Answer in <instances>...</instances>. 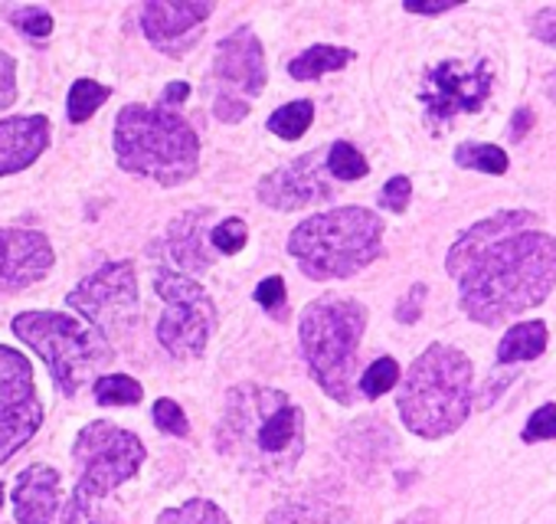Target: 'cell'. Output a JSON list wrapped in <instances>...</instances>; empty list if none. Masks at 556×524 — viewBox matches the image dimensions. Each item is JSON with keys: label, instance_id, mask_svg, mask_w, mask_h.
I'll return each mask as SVG.
<instances>
[{"label": "cell", "instance_id": "cell-37", "mask_svg": "<svg viewBox=\"0 0 556 524\" xmlns=\"http://www.w3.org/2000/svg\"><path fill=\"white\" fill-rule=\"evenodd\" d=\"M213 115H216L219 122H239V118L249 115V105H245L242 99H236V96L219 92V96L213 99Z\"/></svg>", "mask_w": 556, "mask_h": 524}, {"label": "cell", "instance_id": "cell-27", "mask_svg": "<svg viewBox=\"0 0 556 524\" xmlns=\"http://www.w3.org/2000/svg\"><path fill=\"white\" fill-rule=\"evenodd\" d=\"M112 96L109 86L96 83V79H79L73 89H70V122H89L96 115V109Z\"/></svg>", "mask_w": 556, "mask_h": 524}, {"label": "cell", "instance_id": "cell-34", "mask_svg": "<svg viewBox=\"0 0 556 524\" xmlns=\"http://www.w3.org/2000/svg\"><path fill=\"white\" fill-rule=\"evenodd\" d=\"M17 99V66L8 53H0V112L11 109Z\"/></svg>", "mask_w": 556, "mask_h": 524}, {"label": "cell", "instance_id": "cell-33", "mask_svg": "<svg viewBox=\"0 0 556 524\" xmlns=\"http://www.w3.org/2000/svg\"><path fill=\"white\" fill-rule=\"evenodd\" d=\"M409 197H413L409 177H393V180H387V187L380 190V207L390 210V213H403V210L409 207Z\"/></svg>", "mask_w": 556, "mask_h": 524}, {"label": "cell", "instance_id": "cell-11", "mask_svg": "<svg viewBox=\"0 0 556 524\" xmlns=\"http://www.w3.org/2000/svg\"><path fill=\"white\" fill-rule=\"evenodd\" d=\"M70 305L83 312L96 332L122 335L138 322V279L131 262H112L70 292Z\"/></svg>", "mask_w": 556, "mask_h": 524}, {"label": "cell", "instance_id": "cell-17", "mask_svg": "<svg viewBox=\"0 0 556 524\" xmlns=\"http://www.w3.org/2000/svg\"><path fill=\"white\" fill-rule=\"evenodd\" d=\"M50 145V122L43 115H17L0 122V177L30 167Z\"/></svg>", "mask_w": 556, "mask_h": 524}, {"label": "cell", "instance_id": "cell-25", "mask_svg": "<svg viewBox=\"0 0 556 524\" xmlns=\"http://www.w3.org/2000/svg\"><path fill=\"white\" fill-rule=\"evenodd\" d=\"M325 167H328V174L338 177V180H361V177H367V171H370L367 158H364L354 145H348V141H334V145L328 148Z\"/></svg>", "mask_w": 556, "mask_h": 524}, {"label": "cell", "instance_id": "cell-12", "mask_svg": "<svg viewBox=\"0 0 556 524\" xmlns=\"http://www.w3.org/2000/svg\"><path fill=\"white\" fill-rule=\"evenodd\" d=\"M491 86H494V70L488 60H475V63L445 60L426 76L419 99L426 105L429 122L442 125L462 112H478L488 102Z\"/></svg>", "mask_w": 556, "mask_h": 524}, {"label": "cell", "instance_id": "cell-18", "mask_svg": "<svg viewBox=\"0 0 556 524\" xmlns=\"http://www.w3.org/2000/svg\"><path fill=\"white\" fill-rule=\"evenodd\" d=\"M60 511V472L30 465L14 485V514L21 524H53Z\"/></svg>", "mask_w": 556, "mask_h": 524}, {"label": "cell", "instance_id": "cell-7", "mask_svg": "<svg viewBox=\"0 0 556 524\" xmlns=\"http://www.w3.org/2000/svg\"><path fill=\"white\" fill-rule=\"evenodd\" d=\"M14 335L47 361L66 397H76L83 387L96 384L99 371L115 361V351L102 332L60 312H24L14 319Z\"/></svg>", "mask_w": 556, "mask_h": 524}, {"label": "cell", "instance_id": "cell-2", "mask_svg": "<svg viewBox=\"0 0 556 524\" xmlns=\"http://www.w3.org/2000/svg\"><path fill=\"white\" fill-rule=\"evenodd\" d=\"M223 456L252 475L278 478L295 469L305 449V413L282 394L255 384L232 387L216 429Z\"/></svg>", "mask_w": 556, "mask_h": 524}, {"label": "cell", "instance_id": "cell-22", "mask_svg": "<svg viewBox=\"0 0 556 524\" xmlns=\"http://www.w3.org/2000/svg\"><path fill=\"white\" fill-rule=\"evenodd\" d=\"M312 122H315V105L308 99H299V102L282 105L268 118V132L278 135V138H286V141H295L312 128Z\"/></svg>", "mask_w": 556, "mask_h": 524}, {"label": "cell", "instance_id": "cell-6", "mask_svg": "<svg viewBox=\"0 0 556 524\" xmlns=\"http://www.w3.org/2000/svg\"><path fill=\"white\" fill-rule=\"evenodd\" d=\"M364 328L367 309L348 296H321L302 312V354L318 387L338 403L354 400Z\"/></svg>", "mask_w": 556, "mask_h": 524}, {"label": "cell", "instance_id": "cell-43", "mask_svg": "<svg viewBox=\"0 0 556 524\" xmlns=\"http://www.w3.org/2000/svg\"><path fill=\"white\" fill-rule=\"evenodd\" d=\"M546 92H549V99H556V73L549 76V83H546Z\"/></svg>", "mask_w": 556, "mask_h": 524}, {"label": "cell", "instance_id": "cell-21", "mask_svg": "<svg viewBox=\"0 0 556 524\" xmlns=\"http://www.w3.org/2000/svg\"><path fill=\"white\" fill-rule=\"evenodd\" d=\"M351 60H354L351 50H341V47H312V50H305L302 57H295V60L289 63V73H292V79H299V83H312V79H318V76H325V73L344 70Z\"/></svg>", "mask_w": 556, "mask_h": 524}, {"label": "cell", "instance_id": "cell-4", "mask_svg": "<svg viewBox=\"0 0 556 524\" xmlns=\"http://www.w3.org/2000/svg\"><path fill=\"white\" fill-rule=\"evenodd\" d=\"M289 252L308 279H351L383 252V220L364 207L315 213L295 226Z\"/></svg>", "mask_w": 556, "mask_h": 524}, {"label": "cell", "instance_id": "cell-42", "mask_svg": "<svg viewBox=\"0 0 556 524\" xmlns=\"http://www.w3.org/2000/svg\"><path fill=\"white\" fill-rule=\"evenodd\" d=\"M530 122H533V112L530 109H517V118L510 122V138H523Z\"/></svg>", "mask_w": 556, "mask_h": 524}, {"label": "cell", "instance_id": "cell-19", "mask_svg": "<svg viewBox=\"0 0 556 524\" xmlns=\"http://www.w3.org/2000/svg\"><path fill=\"white\" fill-rule=\"evenodd\" d=\"M203 220H206V210H193V213H184L167 239H170V255L180 266V273H203L210 266V255H206V242H210V233L203 229Z\"/></svg>", "mask_w": 556, "mask_h": 524}, {"label": "cell", "instance_id": "cell-35", "mask_svg": "<svg viewBox=\"0 0 556 524\" xmlns=\"http://www.w3.org/2000/svg\"><path fill=\"white\" fill-rule=\"evenodd\" d=\"M255 302H258L262 309H268V312L282 309V305H286V283L278 279V276L258 283V286H255Z\"/></svg>", "mask_w": 556, "mask_h": 524}, {"label": "cell", "instance_id": "cell-29", "mask_svg": "<svg viewBox=\"0 0 556 524\" xmlns=\"http://www.w3.org/2000/svg\"><path fill=\"white\" fill-rule=\"evenodd\" d=\"M245 236H249L245 223L236 220V216H229V220H223L219 226L210 229V246L219 249L223 255H232V252H239L245 246Z\"/></svg>", "mask_w": 556, "mask_h": 524}, {"label": "cell", "instance_id": "cell-31", "mask_svg": "<svg viewBox=\"0 0 556 524\" xmlns=\"http://www.w3.org/2000/svg\"><path fill=\"white\" fill-rule=\"evenodd\" d=\"M536 439H556V403H543L540 410L530 413L523 426V442H536Z\"/></svg>", "mask_w": 556, "mask_h": 524}, {"label": "cell", "instance_id": "cell-1", "mask_svg": "<svg viewBox=\"0 0 556 524\" xmlns=\"http://www.w3.org/2000/svg\"><path fill=\"white\" fill-rule=\"evenodd\" d=\"M458 279V305L478 325H501L536 309L556 286V236L504 233L465 255L445 259Z\"/></svg>", "mask_w": 556, "mask_h": 524}, {"label": "cell", "instance_id": "cell-3", "mask_svg": "<svg viewBox=\"0 0 556 524\" xmlns=\"http://www.w3.org/2000/svg\"><path fill=\"white\" fill-rule=\"evenodd\" d=\"M471 361L452 345H429L400 384V416L422 439L455 433L471 413Z\"/></svg>", "mask_w": 556, "mask_h": 524}, {"label": "cell", "instance_id": "cell-5", "mask_svg": "<svg viewBox=\"0 0 556 524\" xmlns=\"http://www.w3.org/2000/svg\"><path fill=\"white\" fill-rule=\"evenodd\" d=\"M118 164L161 187H177L200 167V141L174 109L125 105L115 122Z\"/></svg>", "mask_w": 556, "mask_h": 524}, {"label": "cell", "instance_id": "cell-14", "mask_svg": "<svg viewBox=\"0 0 556 524\" xmlns=\"http://www.w3.org/2000/svg\"><path fill=\"white\" fill-rule=\"evenodd\" d=\"M53 246L34 229H0V296L21 292L53 270Z\"/></svg>", "mask_w": 556, "mask_h": 524}, {"label": "cell", "instance_id": "cell-13", "mask_svg": "<svg viewBox=\"0 0 556 524\" xmlns=\"http://www.w3.org/2000/svg\"><path fill=\"white\" fill-rule=\"evenodd\" d=\"M334 194L325 158L318 151H308L302 158H295L292 164L271 171L262 184H258V200L271 210H302L312 207L318 200H328Z\"/></svg>", "mask_w": 556, "mask_h": 524}, {"label": "cell", "instance_id": "cell-26", "mask_svg": "<svg viewBox=\"0 0 556 524\" xmlns=\"http://www.w3.org/2000/svg\"><path fill=\"white\" fill-rule=\"evenodd\" d=\"M157 524H229V517L223 514L219 504L206 501V498H193L180 508H167Z\"/></svg>", "mask_w": 556, "mask_h": 524}, {"label": "cell", "instance_id": "cell-28", "mask_svg": "<svg viewBox=\"0 0 556 524\" xmlns=\"http://www.w3.org/2000/svg\"><path fill=\"white\" fill-rule=\"evenodd\" d=\"M400 384V364L393 361V358H380V361H374L364 374H361V394L364 397H383V394H390L393 387Z\"/></svg>", "mask_w": 556, "mask_h": 524}, {"label": "cell", "instance_id": "cell-38", "mask_svg": "<svg viewBox=\"0 0 556 524\" xmlns=\"http://www.w3.org/2000/svg\"><path fill=\"white\" fill-rule=\"evenodd\" d=\"M422 302H426V286H413L409 289V296L400 302V309H396V319L400 322H416L419 319V312H422Z\"/></svg>", "mask_w": 556, "mask_h": 524}, {"label": "cell", "instance_id": "cell-15", "mask_svg": "<svg viewBox=\"0 0 556 524\" xmlns=\"http://www.w3.org/2000/svg\"><path fill=\"white\" fill-rule=\"evenodd\" d=\"M213 76L223 83L226 96H258L265 89V53L252 30H236L226 40H219L213 57Z\"/></svg>", "mask_w": 556, "mask_h": 524}, {"label": "cell", "instance_id": "cell-8", "mask_svg": "<svg viewBox=\"0 0 556 524\" xmlns=\"http://www.w3.org/2000/svg\"><path fill=\"white\" fill-rule=\"evenodd\" d=\"M154 292L167 302L157 322V341L164 345V351L177 361L200 358L216 328L213 299L203 292V286L174 270H161L154 276Z\"/></svg>", "mask_w": 556, "mask_h": 524}, {"label": "cell", "instance_id": "cell-44", "mask_svg": "<svg viewBox=\"0 0 556 524\" xmlns=\"http://www.w3.org/2000/svg\"><path fill=\"white\" fill-rule=\"evenodd\" d=\"M0 508H4V485H0Z\"/></svg>", "mask_w": 556, "mask_h": 524}, {"label": "cell", "instance_id": "cell-30", "mask_svg": "<svg viewBox=\"0 0 556 524\" xmlns=\"http://www.w3.org/2000/svg\"><path fill=\"white\" fill-rule=\"evenodd\" d=\"M154 423H157L164 433H170V436H187V433H190V423H187L180 403H174L170 397H161V400L154 403Z\"/></svg>", "mask_w": 556, "mask_h": 524}, {"label": "cell", "instance_id": "cell-41", "mask_svg": "<svg viewBox=\"0 0 556 524\" xmlns=\"http://www.w3.org/2000/svg\"><path fill=\"white\" fill-rule=\"evenodd\" d=\"M187 96H190V86H187V83H170V86L164 89V109H174V105H180Z\"/></svg>", "mask_w": 556, "mask_h": 524}, {"label": "cell", "instance_id": "cell-9", "mask_svg": "<svg viewBox=\"0 0 556 524\" xmlns=\"http://www.w3.org/2000/svg\"><path fill=\"white\" fill-rule=\"evenodd\" d=\"M73 459H76V469H79L76 495L92 501V498H102V495L115 491L122 482H128L141 469L144 446H141V439L135 433L96 420L76 436Z\"/></svg>", "mask_w": 556, "mask_h": 524}, {"label": "cell", "instance_id": "cell-40", "mask_svg": "<svg viewBox=\"0 0 556 524\" xmlns=\"http://www.w3.org/2000/svg\"><path fill=\"white\" fill-rule=\"evenodd\" d=\"M403 8L409 14H445V11L458 8V0H406Z\"/></svg>", "mask_w": 556, "mask_h": 524}, {"label": "cell", "instance_id": "cell-23", "mask_svg": "<svg viewBox=\"0 0 556 524\" xmlns=\"http://www.w3.org/2000/svg\"><path fill=\"white\" fill-rule=\"evenodd\" d=\"M455 164L481 171V174H504L507 171V151L497 145H484V141H462L455 148Z\"/></svg>", "mask_w": 556, "mask_h": 524}, {"label": "cell", "instance_id": "cell-36", "mask_svg": "<svg viewBox=\"0 0 556 524\" xmlns=\"http://www.w3.org/2000/svg\"><path fill=\"white\" fill-rule=\"evenodd\" d=\"M530 34L546 43V47H556V8H543L530 17Z\"/></svg>", "mask_w": 556, "mask_h": 524}, {"label": "cell", "instance_id": "cell-10", "mask_svg": "<svg viewBox=\"0 0 556 524\" xmlns=\"http://www.w3.org/2000/svg\"><path fill=\"white\" fill-rule=\"evenodd\" d=\"M43 423V407L34 390L30 361L0 345V465L24 449Z\"/></svg>", "mask_w": 556, "mask_h": 524}, {"label": "cell", "instance_id": "cell-16", "mask_svg": "<svg viewBox=\"0 0 556 524\" xmlns=\"http://www.w3.org/2000/svg\"><path fill=\"white\" fill-rule=\"evenodd\" d=\"M213 14V4H203V0H197V4H148L141 11V27L148 34V40L167 53V57H184L197 40H200V27L203 21H210Z\"/></svg>", "mask_w": 556, "mask_h": 524}, {"label": "cell", "instance_id": "cell-39", "mask_svg": "<svg viewBox=\"0 0 556 524\" xmlns=\"http://www.w3.org/2000/svg\"><path fill=\"white\" fill-rule=\"evenodd\" d=\"M63 524H99V517L92 511V501L73 495V501L66 504V521Z\"/></svg>", "mask_w": 556, "mask_h": 524}, {"label": "cell", "instance_id": "cell-32", "mask_svg": "<svg viewBox=\"0 0 556 524\" xmlns=\"http://www.w3.org/2000/svg\"><path fill=\"white\" fill-rule=\"evenodd\" d=\"M11 24L21 27L24 34L37 37V40H47L50 30H53V17L40 8H24V11H11Z\"/></svg>", "mask_w": 556, "mask_h": 524}, {"label": "cell", "instance_id": "cell-20", "mask_svg": "<svg viewBox=\"0 0 556 524\" xmlns=\"http://www.w3.org/2000/svg\"><path fill=\"white\" fill-rule=\"evenodd\" d=\"M546 351V325L543 322H520L507 328L497 345V364H520L533 361Z\"/></svg>", "mask_w": 556, "mask_h": 524}, {"label": "cell", "instance_id": "cell-24", "mask_svg": "<svg viewBox=\"0 0 556 524\" xmlns=\"http://www.w3.org/2000/svg\"><path fill=\"white\" fill-rule=\"evenodd\" d=\"M92 390L102 407H135L144 394L141 384L128 374H105L92 384Z\"/></svg>", "mask_w": 556, "mask_h": 524}]
</instances>
